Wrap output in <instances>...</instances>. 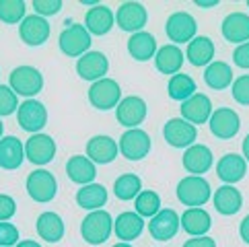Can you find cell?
I'll use <instances>...</instances> for the list:
<instances>
[{
	"mask_svg": "<svg viewBox=\"0 0 249 247\" xmlns=\"http://www.w3.org/2000/svg\"><path fill=\"white\" fill-rule=\"evenodd\" d=\"M239 235H241V239L245 243H249V214L241 220V225H239Z\"/></svg>",
	"mask_w": 249,
	"mask_h": 247,
	"instance_id": "obj_46",
	"label": "cell"
},
{
	"mask_svg": "<svg viewBox=\"0 0 249 247\" xmlns=\"http://www.w3.org/2000/svg\"><path fill=\"white\" fill-rule=\"evenodd\" d=\"M118 148L122 157H126L128 161H142L150 153V136L140 128L126 130L120 136Z\"/></svg>",
	"mask_w": 249,
	"mask_h": 247,
	"instance_id": "obj_7",
	"label": "cell"
},
{
	"mask_svg": "<svg viewBox=\"0 0 249 247\" xmlns=\"http://www.w3.org/2000/svg\"><path fill=\"white\" fill-rule=\"evenodd\" d=\"M181 118L185 122H190L192 126H202L206 124L212 116V101L208 95L204 93H194L190 99H185L181 103Z\"/></svg>",
	"mask_w": 249,
	"mask_h": 247,
	"instance_id": "obj_14",
	"label": "cell"
},
{
	"mask_svg": "<svg viewBox=\"0 0 249 247\" xmlns=\"http://www.w3.org/2000/svg\"><path fill=\"white\" fill-rule=\"evenodd\" d=\"M19 243V229L11 223H0V247H11Z\"/></svg>",
	"mask_w": 249,
	"mask_h": 247,
	"instance_id": "obj_41",
	"label": "cell"
},
{
	"mask_svg": "<svg viewBox=\"0 0 249 247\" xmlns=\"http://www.w3.org/2000/svg\"><path fill=\"white\" fill-rule=\"evenodd\" d=\"M11 89L15 95H23L27 99H33L43 89V76L35 66H17L8 76Z\"/></svg>",
	"mask_w": 249,
	"mask_h": 247,
	"instance_id": "obj_3",
	"label": "cell"
},
{
	"mask_svg": "<svg viewBox=\"0 0 249 247\" xmlns=\"http://www.w3.org/2000/svg\"><path fill=\"white\" fill-rule=\"evenodd\" d=\"M185 58H188L190 64H194V66H208L212 58H214V41L206 37V35H196L188 43Z\"/></svg>",
	"mask_w": 249,
	"mask_h": 247,
	"instance_id": "obj_29",
	"label": "cell"
},
{
	"mask_svg": "<svg viewBox=\"0 0 249 247\" xmlns=\"http://www.w3.org/2000/svg\"><path fill=\"white\" fill-rule=\"evenodd\" d=\"M140 192H142V179L138 177L136 173H124V175H120V177L115 179V183H113V194H115V198L124 200V202L134 200Z\"/></svg>",
	"mask_w": 249,
	"mask_h": 247,
	"instance_id": "obj_36",
	"label": "cell"
},
{
	"mask_svg": "<svg viewBox=\"0 0 249 247\" xmlns=\"http://www.w3.org/2000/svg\"><path fill=\"white\" fill-rule=\"evenodd\" d=\"M155 66L159 72L163 74H177L183 66V52L179 50V46H173V43H167V46L159 48L155 54Z\"/></svg>",
	"mask_w": 249,
	"mask_h": 247,
	"instance_id": "obj_28",
	"label": "cell"
},
{
	"mask_svg": "<svg viewBox=\"0 0 249 247\" xmlns=\"http://www.w3.org/2000/svg\"><path fill=\"white\" fill-rule=\"evenodd\" d=\"M128 52H130V56L138 62H146L150 58H155V54H157L155 35L148 33V31L132 33L130 39H128Z\"/></svg>",
	"mask_w": 249,
	"mask_h": 247,
	"instance_id": "obj_30",
	"label": "cell"
},
{
	"mask_svg": "<svg viewBox=\"0 0 249 247\" xmlns=\"http://www.w3.org/2000/svg\"><path fill=\"white\" fill-rule=\"evenodd\" d=\"M87 157L97 165H107L118 157V142L111 136H93L87 142Z\"/></svg>",
	"mask_w": 249,
	"mask_h": 247,
	"instance_id": "obj_22",
	"label": "cell"
},
{
	"mask_svg": "<svg viewBox=\"0 0 249 247\" xmlns=\"http://www.w3.org/2000/svg\"><path fill=\"white\" fill-rule=\"evenodd\" d=\"M177 231H179V214L173 208H161L148 223V233L157 241L173 239Z\"/></svg>",
	"mask_w": 249,
	"mask_h": 247,
	"instance_id": "obj_12",
	"label": "cell"
},
{
	"mask_svg": "<svg viewBox=\"0 0 249 247\" xmlns=\"http://www.w3.org/2000/svg\"><path fill=\"white\" fill-rule=\"evenodd\" d=\"M243 159L249 161V134L243 138Z\"/></svg>",
	"mask_w": 249,
	"mask_h": 247,
	"instance_id": "obj_49",
	"label": "cell"
},
{
	"mask_svg": "<svg viewBox=\"0 0 249 247\" xmlns=\"http://www.w3.org/2000/svg\"><path fill=\"white\" fill-rule=\"evenodd\" d=\"M163 136L167 140V144H171L173 148H190L192 144H196L198 130L183 118H171L165 124Z\"/></svg>",
	"mask_w": 249,
	"mask_h": 247,
	"instance_id": "obj_10",
	"label": "cell"
},
{
	"mask_svg": "<svg viewBox=\"0 0 249 247\" xmlns=\"http://www.w3.org/2000/svg\"><path fill=\"white\" fill-rule=\"evenodd\" d=\"M66 175L70 177V181H74L78 185H89L97 177V167L89 157L74 155L66 163Z\"/></svg>",
	"mask_w": 249,
	"mask_h": 247,
	"instance_id": "obj_25",
	"label": "cell"
},
{
	"mask_svg": "<svg viewBox=\"0 0 249 247\" xmlns=\"http://www.w3.org/2000/svg\"><path fill=\"white\" fill-rule=\"evenodd\" d=\"M196 31H198V25H196V19L190 13H173L165 23V33L167 37L173 41V46L177 43H185L192 41L196 37Z\"/></svg>",
	"mask_w": 249,
	"mask_h": 247,
	"instance_id": "obj_11",
	"label": "cell"
},
{
	"mask_svg": "<svg viewBox=\"0 0 249 247\" xmlns=\"http://www.w3.org/2000/svg\"><path fill=\"white\" fill-rule=\"evenodd\" d=\"M56 155V140L50 134H33L25 142V157L33 165H48Z\"/></svg>",
	"mask_w": 249,
	"mask_h": 247,
	"instance_id": "obj_16",
	"label": "cell"
},
{
	"mask_svg": "<svg viewBox=\"0 0 249 247\" xmlns=\"http://www.w3.org/2000/svg\"><path fill=\"white\" fill-rule=\"evenodd\" d=\"M210 196H212L210 183L204 177H198V175H188V177H183L177 183V200L183 206L200 208L210 200Z\"/></svg>",
	"mask_w": 249,
	"mask_h": 247,
	"instance_id": "obj_2",
	"label": "cell"
},
{
	"mask_svg": "<svg viewBox=\"0 0 249 247\" xmlns=\"http://www.w3.org/2000/svg\"><path fill=\"white\" fill-rule=\"evenodd\" d=\"M105 202H107V190L101 183H89L76 192V204L85 210H91V212L93 210H101Z\"/></svg>",
	"mask_w": 249,
	"mask_h": 247,
	"instance_id": "obj_34",
	"label": "cell"
},
{
	"mask_svg": "<svg viewBox=\"0 0 249 247\" xmlns=\"http://www.w3.org/2000/svg\"><path fill=\"white\" fill-rule=\"evenodd\" d=\"M212 202H214L216 212L225 214V216H233V214H237L239 210H241L243 196H241V192H239L235 185H227L225 183V185H220V188L216 190Z\"/></svg>",
	"mask_w": 249,
	"mask_h": 247,
	"instance_id": "obj_26",
	"label": "cell"
},
{
	"mask_svg": "<svg viewBox=\"0 0 249 247\" xmlns=\"http://www.w3.org/2000/svg\"><path fill=\"white\" fill-rule=\"evenodd\" d=\"M17 212V202L6 196V194H0V223H6L8 218H13Z\"/></svg>",
	"mask_w": 249,
	"mask_h": 247,
	"instance_id": "obj_43",
	"label": "cell"
},
{
	"mask_svg": "<svg viewBox=\"0 0 249 247\" xmlns=\"http://www.w3.org/2000/svg\"><path fill=\"white\" fill-rule=\"evenodd\" d=\"M27 13V4L23 0H0V21L6 25H17L25 19Z\"/></svg>",
	"mask_w": 249,
	"mask_h": 247,
	"instance_id": "obj_38",
	"label": "cell"
},
{
	"mask_svg": "<svg viewBox=\"0 0 249 247\" xmlns=\"http://www.w3.org/2000/svg\"><path fill=\"white\" fill-rule=\"evenodd\" d=\"M146 8L144 4L140 2H124L118 13H115V23L122 31H128V33H138L142 31V27L146 25Z\"/></svg>",
	"mask_w": 249,
	"mask_h": 247,
	"instance_id": "obj_15",
	"label": "cell"
},
{
	"mask_svg": "<svg viewBox=\"0 0 249 247\" xmlns=\"http://www.w3.org/2000/svg\"><path fill=\"white\" fill-rule=\"evenodd\" d=\"M142 229H144V220L136 212H122L118 218L113 220V231L118 235V239L124 243H130L140 237Z\"/></svg>",
	"mask_w": 249,
	"mask_h": 247,
	"instance_id": "obj_31",
	"label": "cell"
},
{
	"mask_svg": "<svg viewBox=\"0 0 249 247\" xmlns=\"http://www.w3.org/2000/svg\"><path fill=\"white\" fill-rule=\"evenodd\" d=\"M247 173V161L241 155L227 153L225 157L218 159L216 163V175L225 181L227 185H233L237 181H241Z\"/></svg>",
	"mask_w": 249,
	"mask_h": 247,
	"instance_id": "obj_20",
	"label": "cell"
},
{
	"mask_svg": "<svg viewBox=\"0 0 249 247\" xmlns=\"http://www.w3.org/2000/svg\"><path fill=\"white\" fill-rule=\"evenodd\" d=\"M183 247H216V241L212 239V237H192L183 243Z\"/></svg>",
	"mask_w": 249,
	"mask_h": 247,
	"instance_id": "obj_45",
	"label": "cell"
},
{
	"mask_svg": "<svg viewBox=\"0 0 249 247\" xmlns=\"http://www.w3.org/2000/svg\"><path fill=\"white\" fill-rule=\"evenodd\" d=\"M181 161L190 175L202 177V173H206L214 163V157H212V151L206 144H192L190 148H185Z\"/></svg>",
	"mask_w": 249,
	"mask_h": 247,
	"instance_id": "obj_19",
	"label": "cell"
},
{
	"mask_svg": "<svg viewBox=\"0 0 249 247\" xmlns=\"http://www.w3.org/2000/svg\"><path fill=\"white\" fill-rule=\"evenodd\" d=\"M25 185H27V194L31 196V200L39 202V204L52 202L56 198V192H58L56 177L46 169H35L33 173H29Z\"/></svg>",
	"mask_w": 249,
	"mask_h": 247,
	"instance_id": "obj_8",
	"label": "cell"
},
{
	"mask_svg": "<svg viewBox=\"0 0 249 247\" xmlns=\"http://www.w3.org/2000/svg\"><path fill=\"white\" fill-rule=\"evenodd\" d=\"M89 101L95 109L99 111H107V109H113L118 107V103L122 101V89L120 85L113 81V78H99L91 85L89 89Z\"/></svg>",
	"mask_w": 249,
	"mask_h": 247,
	"instance_id": "obj_5",
	"label": "cell"
},
{
	"mask_svg": "<svg viewBox=\"0 0 249 247\" xmlns=\"http://www.w3.org/2000/svg\"><path fill=\"white\" fill-rule=\"evenodd\" d=\"M15 247H41L37 241H33V239H25V241H19Z\"/></svg>",
	"mask_w": 249,
	"mask_h": 247,
	"instance_id": "obj_48",
	"label": "cell"
},
{
	"mask_svg": "<svg viewBox=\"0 0 249 247\" xmlns=\"http://www.w3.org/2000/svg\"><path fill=\"white\" fill-rule=\"evenodd\" d=\"M35 227H37V235L48 243H58L64 237V220L56 212H41Z\"/></svg>",
	"mask_w": 249,
	"mask_h": 247,
	"instance_id": "obj_32",
	"label": "cell"
},
{
	"mask_svg": "<svg viewBox=\"0 0 249 247\" xmlns=\"http://www.w3.org/2000/svg\"><path fill=\"white\" fill-rule=\"evenodd\" d=\"M25 161V146L17 136H2L0 138V167L6 171L19 169Z\"/></svg>",
	"mask_w": 249,
	"mask_h": 247,
	"instance_id": "obj_24",
	"label": "cell"
},
{
	"mask_svg": "<svg viewBox=\"0 0 249 247\" xmlns=\"http://www.w3.org/2000/svg\"><path fill=\"white\" fill-rule=\"evenodd\" d=\"M19 109V97L6 85H0V118L11 116Z\"/></svg>",
	"mask_w": 249,
	"mask_h": 247,
	"instance_id": "obj_39",
	"label": "cell"
},
{
	"mask_svg": "<svg viewBox=\"0 0 249 247\" xmlns=\"http://www.w3.org/2000/svg\"><path fill=\"white\" fill-rule=\"evenodd\" d=\"M113 231V218L107 210H93L91 214H87L83 225H81V235L87 243L91 245H101L109 239Z\"/></svg>",
	"mask_w": 249,
	"mask_h": 247,
	"instance_id": "obj_1",
	"label": "cell"
},
{
	"mask_svg": "<svg viewBox=\"0 0 249 247\" xmlns=\"http://www.w3.org/2000/svg\"><path fill=\"white\" fill-rule=\"evenodd\" d=\"M17 122L23 130L31 132V134H39L48 124V109L46 105L37 99H25L19 109H17Z\"/></svg>",
	"mask_w": 249,
	"mask_h": 247,
	"instance_id": "obj_6",
	"label": "cell"
},
{
	"mask_svg": "<svg viewBox=\"0 0 249 247\" xmlns=\"http://www.w3.org/2000/svg\"><path fill=\"white\" fill-rule=\"evenodd\" d=\"M233 62L239 68H249V41L237 46L235 54H233Z\"/></svg>",
	"mask_w": 249,
	"mask_h": 247,
	"instance_id": "obj_44",
	"label": "cell"
},
{
	"mask_svg": "<svg viewBox=\"0 0 249 247\" xmlns=\"http://www.w3.org/2000/svg\"><path fill=\"white\" fill-rule=\"evenodd\" d=\"M115 23V15L109 6L105 4H95L87 11L85 15V29L91 35H105L109 33Z\"/></svg>",
	"mask_w": 249,
	"mask_h": 247,
	"instance_id": "obj_21",
	"label": "cell"
},
{
	"mask_svg": "<svg viewBox=\"0 0 249 247\" xmlns=\"http://www.w3.org/2000/svg\"><path fill=\"white\" fill-rule=\"evenodd\" d=\"M33 8H35V15L39 17L58 15L62 8V0H33Z\"/></svg>",
	"mask_w": 249,
	"mask_h": 247,
	"instance_id": "obj_42",
	"label": "cell"
},
{
	"mask_svg": "<svg viewBox=\"0 0 249 247\" xmlns=\"http://www.w3.org/2000/svg\"><path fill=\"white\" fill-rule=\"evenodd\" d=\"M233 99L239 105H249V74H241L239 78L233 81Z\"/></svg>",
	"mask_w": 249,
	"mask_h": 247,
	"instance_id": "obj_40",
	"label": "cell"
},
{
	"mask_svg": "<svg viewBox=\"0 0 249 247\" xmlns=\"http://www.w3.org/2000/svg\"><path fill=\"white\" fill-rule=\"evenodd\" d=\"M167 93L171 99L175 101H185L196 93V83L190 74H183V72H177L169 78V85H167Z\"/></svg>",
	"mask_w": 249,
	"mask_h": 247,
	"instance_id": "obj_35",
	"label": "cell"
},
{
	"mask_svg": "<svg viewBox=\"0 0 249 247\" xmlns=\"http://www.w3.org/2000/svg\"><path fill=\"white\" fill-rule=\"evenodd\" d=\"M247 6H249V0H247Z\"/></svg>",
	"mask_w": 249,
	"mask_h": 247,
	"instance_id": "obj_52",
	"label": "cell"
},
{
	"mask_svg": "<svg viewBox=\"0 0 249 247\" xmlns=\"http://www.w3.org/2000/svg\"><path fill=\"white\" fill-rule=\"evenodd\" d=\"M113 247H132V245H130V243H124V241H122V243H115Z\"/></svg>",
	"mask_w": 249,
	"mask_h": 247,
	"instance_id": "obj_50",
	"label": "cell"
},
{
	"mask_svg": "<svg viewBox=\"0 0 249 247\" xmlns=\"http://www.w3.org/2000/svg\"><path fill=\"white\" fill-rule=\"evenodd\" d=\"M19 35L23 43L31 48L43 46L50 37V23L39 15H27L19 25Z\"/></svg>",
	"mask_w": 249,
	"mask_h": 247,
	"instance_id": "obj_17",
	"label": "cell"
},
{
	"mask_svg": "<svg viewBox=\"0 0 249 247\" xmlns=\"http://www.w3.org/2000/svg\"><path fill=\"white\" fill-rule=\"evenodd\" d=\"M2 126L4 124H2V120H0V138H2Z\"/></svg>",
	"mask_w": 249,
	"mask_h": 247,
	"instance_id": "obj_51",
	"label": "cell"
},
{
	"mask_svg": "<svg viewBox=\"0 0 249 247\" xmlns=\"http://www.w3.org/2000/svg\"><path fill=\"white\" fill-rule=\"evenodd\" d=\"M222 37L231 43H245L249 41V15L245 13H231L222 21Z\"/></svg>",
	"mask_w": 249,
	"mask_h": 247,
	"instance_id": "obj_23",
	"label": "cell"
},
{
	"mask_svg": "<svg viewBox=\"0 0 249 247\" xmlns=\"http://www.w3.org/2000/svg\"><path fill=\"white\" fill-rule=\"evenodd\" d=\"M179 227H183V231L192 237H204L210 231L212 218L204 208H188L179 216Z\"/></svg>",
	"mask_w": 249,
	"mask_h": 247,
	"instance_id": "obj_27",
	"label": "cell"
},
{
	"mask_svg": "<svg viewBox=\"0 0 249 247\" xmlns=\"http://www.w3.org/2000/svg\"><path fill=\"white\" fill-rule=\"evenodd\" d=\"M204 81H206V85L210 89L222 91V89H227V87L233 85V68L222 60L210 62L206 66V72H204Z\"/></svg>",
	"mask_w": 249,
	"mask_h": 247,
	"instance_id": "obj_33",
	"label": "cell"
},
{
	"mask_svg": "<svg viewBox=\"0 0 249 247\" xmlns=\"http://www.w3.org/2000/svg\"><path fill=\"white\" fill-rule=\"evenodd\" d=\"M109 70V60L103 52H87L85 56H81L76 60V72L85 81H99L105 78Z\"/></svg>",
	"mask_w": 249,
	"mask_h": 247,
	"instance_id": "obj_18",
	"label": "cell"
},
{
	"mask_svg": "<svg viewBox=\"0 0 249 247\" xmlns=\"http://www.w3.org/2000/svg\"><path fill=\"white\" fill-rule=\"evenodd\" d=\"M210 132L220 140H229L237 136L239 128H241V120H239L237 111H233L231 107H218L212 111V116L208 120Z\"/></svg>",
	"mask_w": 249,
	"mask_h": 247,
	"instance_id": "obj_13",
	"label": "cell"
},
{
	"mask_svg": "<svg viewBox=\"0 0 249 247\" xmlns=\"http://www.w3.org/2000/svg\"><path fill=\"white\" fill-rule=\"evenodd\" d=\"M60 50L62 54H66L68 58H81L85 56L89 48H91V33L85 29V25L72 23L60 33Z\"/></svg>",
	"mask_w": 249,
	"mask_h": 247,
	"instance_id": "obj_4",
	"label": "cell"
},
{
	"mask_svg": "<svg viewBox=\"0 0 249 247\" xmlns=\"http://www.w3.org/2000/svg\"><path fill=\"white\" fill-rule=\"evenodd\" d=\"M216 4H218V0H196V6H200V8H212Z\"/></svg>",
	"mask_w": 249,
	"mask_h": 247,
	"instance_id": "obj_47",
	"label": "cell"
},
{
	"mask_svg": "<svg viewBox=\"0 0 249 247\" xmlns=\"http://www.w3.org/2000/svg\"><path fill=\"white\" fill-rule=\"evenodd\" d=\"M136 214L142 218H153L159 210H161V198L159 194L153 190H142L138 196H136Z\"/></svg>",
	"mask_w": 249,
	"mask_h": 247,
	"instance_id": "obj_37",
	"label": "cell"
},
{
	"mask_svg": "<svg viewBox=\"0 0 249 247\" xmlns=\"http://www.w3.org/2000/svg\"><path fill=\"white\" fill-rule=\"evenodd\" d=\"M146 101L142 97L136 95H130V97H124V99L118 103L115 107V120L118 124H122L124 128H138L142 122L146 118Z\"/></svg>",
	"mask_w": 249,
	"mask_h": 247,
	"instance_id": "obj_9",
	"label": "cell"
}]
</instances>
